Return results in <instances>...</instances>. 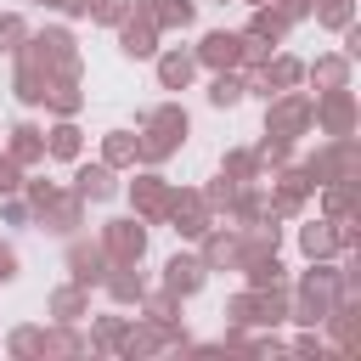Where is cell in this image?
<instances>
[{
  "instance_id": "obj_23",
  "label": "cell",
  "mask_w": 361,
  "mask_h": 361,
  "mask_svg": "<svg viewBox=\"0 0 361 361\" xmlns=\"http://www.w3.org/2000/svg\"><path fill=\"white\" fill-rule=\"evenodd\" d=\"M305 85H316V90L350 85V56H344V51H322L316 62H305Z\"/></svg>"
},
{
  "instance_id": "obj_9",
  "label": "cell",
  "mask_w": 361,
  "mask_h": 361,
  "mask_svg": "<svg viewBox=\"0 0 361 361\" xmlns=\"http://www.w3.org/2000/svg\"><path fill=\"white\" fill-rule=\"evenodd\" d=\"M164 220H169V231H175L180 243H197V237L214 226V214H209V203H203V192H197V186H175V192H169V214H164Z\"/></svg>"
},
{
  "instance_id": "obj_12",
  "label": "cell",
  "mask_w": 361,
  "mask_h": 361,
  "mask_svg": "<svg viewBox=\"0 0 361 361\" xmlns=\"http://www.w3.org/2000/svg\"><path fill=\"white\" fill-rule=\"evenodd\" d=\"M39 107H45L51 118H79V107H85V85H79V73H51Z\"/></svg>"
},
{
  "instance_id": "obj_44",
  "label": "cell",
  "mask_w": 361,
  "mask_h": 361,
  "mask_svg": "<svg viewBox=\"0 0 361 361\" xmlns=\"http://www.w3.org/2000/svg\"><path fill=\"white\" fill-rule=\"evenodd\" d=\"M11 192H23V164L11 152H0V197H11Z\"/></svg>"
},
{
  "instance_id": "obj_18",
  "label": "cell",
  "mask_w": 361,
  "mask_h": 361,
  "mask_svg": "<svg viewBox=\"0 0 361 361\" xmlns=\"http://www.w3.org/2000/svg\"><path fill=\"white\" fill-rule=\"evenodd\" d=\"M73 192H79L85 203H107V197L118 192V169H107L102 158H96V164H79V158H73Z\"/></svg>"
},
{
  "instance_id": "obj_25",
  "label": "cell",
  "mask_w": 361,
  "mask_h": 361,
  "mask_svg": "<svg viewBox=\"0 0 361 361\" xmlns=\"http://www.w3.org/2000/svg\"><path fill=\"white\" fill-rule=\"evenodd\" d=\"M85 152V130L73 124V118H56L51 130H45V158H56V164H73Z\"/></svg>"
},
{
  "instance_id": "obj_33",
  "label": "cell",
  "mask_w": 361,
  "mask_h": 361,
  "mask_svg": "<svg viewBox=\"0 0 361 361\" xmlns=\"http://www.w3.org/2000/svg\"><path fill=\"white\" fill-rule=\"evenodd\" d=\"M243 102V73L237 68H214L209 79V107H237Z\"/></svg>"
},
{
  "instance_id": "obj_24",
  "label": "cell",
  "mask_w": 361,
  "mask_h": 361,
  "mask_svg": "<svg viewBox=\"0 0 361 361\" xmlns=\"http://www.w3.org/2000/svg\"><path fill=\"white\" fill-rule=\"evenodd\" d=\"M45 310H51V322H85V316H90V288L62 282V288H51Z\"/></svg>"
},
{
  "instance_id": "obj_29",
  "label": "cell",
  "mask_w": 361,
  "mask_h": 361,
  "mask_svg": "<svg viewBox=\"0 0 361 361\" xmlns=\"http://www.w3.org/2000/svg\"><path fill=\"white\" fill-rule=\"evenodd\" d=\"M6 355L11 361H45V327H34V322L28 327H11L6 333Z\"/></svg>"
},
{
  "instance_id": "obj_7",
  "label": "cell",
  "mask_w": 361,
  "mask_h": 361,
  "mask_svg": "<svg viewBox=\"0 0 361 361\" xmlns=\"http://www.w3.org/2000/svg\"><path fill=\"white\" fill-rule=\"evenodd\" d=\"M310 197H316V180H310L305 164H282V169H271V209H276V220H293Z\"/></svg>"
},
{
  "instance_id": "obj_19",
  "label": "cell",
  "mask_w": 361,
  "mask_h": 361,
  "mask_svg": "<svg viewBox=\"0 0 361 361\" xmlns=\"http://www.w3.org/2000/svg\"><path fill=\"white\" fill-rule=\"evenodd\" d=\"M192 56H197V68H237V28H209L197 45H192Z\"/></svg>"
},
{
  "instance_id": "obj_30",
  "label": "cell",
  "mask_w": 361,
  "mask_h": 361,
  "mask_svg": "<svg viewBox=\"0 0 361 361\" xmlns=\"http://www.w3.org/2000/svg\"><path fill=\"white\" fill-rule=\"evenodd\" d=\"M102 164L107 169H135V130H107L102 135Z\"/></svg>"
},
{
  "instance_id": "obj_32",
  "label": "cell",
  "mask_w": 361,
  "mask_h": 361,
  "mask_svg": "<svg viewBox=\"0 0 361 361\" xmlns=\"http://www.w3.org/2000/svg\"><path fill=\"white\" fill-rule=\"evenodd\" d=\"M85 350H90V338L73 333V322H51L45 327V355H85Z\"/></svg>"
},
{
  "instance_id": "obj_28",
  "label": "cell",
  "mask_w": 361,
  "mask_h": 361,
  "mask_svg": "<svg viewBox=\"0 0 361 361\" xmlns=\"http://www.w3.org/2000/svg\"><path fill=\"white\" fill-rule=\"evenodd\" d=\"M17 62V73H11V96L23 102V107H39V96H45V73L28 62V56H11Z\"/></svg>"
},
{
  "instance_id": "obj_4",
  "label": "cell",
  "mask_w": 361,
  "mask_h": 361,
  "mask_svg": "<svg viewBox=\"0 0 361 361\" xmlns=\"http://www.w3.org/2000/svg\"><path fill=\"white\" fill-rule=\"evenodd\" d=\"M316 130V118H310V90H276V96H265V135H282V141H299V135H310Z\"/></svg>"
},
{
  "instance_id": "obj_43",
  "label": "cell",
  "mask_w": 361,
  "mask_h": 361,
  "mask_svg": "<svg viewBox=\"0 0 361 361\" xmlns=\"http://www.w3.org/2000/svg\"><path fill=\"white\" fill-rule=\"evenodd\" d=\"M130 17V0H90V23H102V28H118Z\"/></svg>"
},
{
  "instance_id": "obj_46",
  "label": "cell",
  "mask_w": 361,
  "mask_h": 361,
  "mask_svg": "<svg viewBox=\"0 0 361 361\" xmlns=\"http://www.w3.org/2000/svg\"><path fill=\"white\" fill-rule=\"evenodd\" d=\"M0 203H6V220H11V226H28V220H34L28 197H17V192H11V197H0Z\"/></svg>"
},
{
  "instance_id": "obj_16",
  "label": "cell",
  "mask_w": 361,
  "mask_h": 361,
  "mask_svg": "<svg viewBox=\"0 0 361 361\" xmlns=\"http://www.w3.org/2000/svg\"><path fill=\"white\" fill-rule=\"evenodd\" d=\"M130 11H141L158 34H169V28H192V23H197V0H130Z\"/></svg>"
},
{
  "instance_id": "obj_38",
  "label": "cell",
  "mask_w": 361,
  "mask_h": 361,
  "mask_svg": "<svg viewBox=\"0 0 361 361\" xmlns=\"http://www.w3.org/2000/svg\"><path fill=\"white\" fill-rule=\"evenodd\" d=\"M310 17L322 23V28H344V23H355V0H310Z\"/></svg>"
},
{
  "instance_id": "obj_20",
  "label": "cell",
  "mask_w": 361,
  "mask_h": 361,
  "mask_svg": "<svg viewBox=\"0 0 361 361\" xmlns=\"http://www.w3.org/2000/svg\"><path fill=\"white\" fill-rule=\"evenodd\" d=\"M6 152H11L23 169L45 164V130H39V124H28V118H17V124L6 130Z\"/></svg>"
},
{
  "instance_id": "obj_39",
  "label": "cell",
  "mask_w": 361,
  "mask_h": 361,
  "mask_svg": "<svg viewBox=\"0 0 361 361\" xmlns=\"http://www.w3.org/2000/svg\"><path fill=\"white\" fill-rule=\"evenodd\" d=\"M254 158H259V169H282V164H293V141L259 135V141H254Z\"/></svg>"
},
{
  "instance_id": "obj_27",
  "label": "cell",
  "mask_w": 361,
  "mask_h": 361,
  "mask_svg": "<svg viewBox=\"0 0 361 361\" xmlns=\"http://www.w3.org/2000/svg\"><path fill=\"white\" fill-rule=\"evenodd\" d=\"M102 288H107V299H113V305H141V293H147V276H141L135 265H107Z\"/></svg>"
},
{
  "instance_id": "obj_21",
  "label": "cell",
  "mask_w": 361,
  "mask_h": 361,
  "mask_svg": "<svg viewBox=\"0 0 361 361\" xmlns=\"http://www.w3.org/2000/svg\"><path fill=\"white\" fill-rule=\"evenodd\" d=\"M152 62H158V85H164V90H186V85L197 79V56H192V51H180V45L158 51Z\"/></svg>"
},
{
  "instance_id": "obj_13",
  "label": "cell",
  "mask_w": 361,
  "mask_h": 361,
  "mask_svg": "<svg viewBox=\"0 0 361 361\" xmlns=\"http://www.w3.org/2000/svg\"><path fill=\"white\" fill-rule=\"evenodd\" d=\"M107 248L102 243H68V282H79V288H102V276H107Z\"/></svg>"
},
{
  "instance_id": "obj_5",
  "label": "cell",
  "mask_w": 361,
  "mask_h": 361,
  "mask_svg": "<svg viewBox=\"0 0 361 361\" xmlns=\"http://www.w3.org/2000/svg\"><path fill=\"white\" fill-rule=\"evenodd\" d=\"M310 118H316L322 135H355V124H361V102H355L350 85H338V90H316V96H310Z\"/></svg>"
},
{
  "instance_id": "obj_41",
  "label": "cell",
  "mask_w": 361,
  "mask_h": 361,
  "mask_svg": "<svg viewBox=\"0 0 361 361\" xmlns=\"http://www.w3.org/2000/svg\"><path fill=\"white\" fill-rule=\"evenodd\" d=\"M243 186H248V180H243ZM231 197H237V180H226V175H214V186H203V203H209L214 220L231 209Z\"/></svg>"
},
{
  "instance_id": "obj_42",
  "label": "cell",
  "mask_w": 361,
  "mask_h": 361,
  "mask_svg": "<svg viewBox=\"0 0 361 361\" xmlns=\"http://www.w3.org/2000/svg\"><path fill=\"white\" fill-rule=\"evenodd\" d=\"M226 322L231 327H254V288H243V293L226 299Z\"/></svg>"
},
{
  "instance_id": "obj_6",
  "label": "cell",
  "mask_w": 361,
  "mask_h": 361,
  "mask_svg": "<svg viewBox=\"0 0 361 361\" xmlns=\"http://www.w3.org/2000/svg\"><path fill=\"white\" fill-rule=\"evenodd\" d=\"M96 243L107 248V259H113V265H141V259H147V220H141V214L102 220Z\"/></svg>"
},
{
  "instance_id": "obj_35",
  "label": "cell",
  "mask_w": 361,
  "mask_h": 361,
  "mask_svg": "<svg viewBox=\"0 0 361 361\" xmlns=\"http://www.w3.org/2000/svg\"><path fill=\"white\" fill-rule=\"evenodd\" d=\"M248 28H254V34H259V39H271V45H282V39H288V28H293V23H288V17H282V11H276V6H254V17H248Z\"/></svg>"
},
{
  "instance_id": "obj_15",
  "label": "cell",
  "mask_w": 361,
  "mask_h": 361,
  "mask_svg": "<svg viewBox=\"0 0 361 361\" xmlns=\"http://www.w3.org/2000/svg\"><path fill=\"white\" fill-rule=\"evenodd\" d=\"M158 350H169V333L158 327V322H124V338H118V350L113 355H124V361H147V355H158Z\"/></svg>"
},
{
  "instance_id": "obj_40",
  "label": "cell",
  "mask_w": 361,
  "mask_h": 361,
  "mask_svg": "<svg viewBox=\"0 0 361 361\" xmlns=\"http://www.w3.org/2000/svg\"><path fill=\"white\" fill-rule=\"evenodd\" d=\"M23 39H28V23H23L17 11H0V56H17Z\"/></svg>"
},
{
  "instance_id": "obj_45",
  "label": "cell",
  "mask_w": 361,
  "mask_h": 361,
  "mask_svg": "<svg viewBox=\"0 0 361 361\" xmlns=\"http://www.w3.org/2000/svg\"><path fill=\"white\" fill-rule=\"evenodd\" d=\"M293 350H299V355H333V350H327V338H322L316 327H305V333L293 338Z\"/></svg>"
},
{
  "instance_id": "obj_2",
  "label": "cell",
  "mask_w": 361,
  "mask_h": 361,
  "mask_svg": "<svg viewBox=\"0 0 361 361\" xmlns=\"http://www.w3.org/2000/svg\"><path fill=\"white\" fill-rule=\"evenodd\" d=\"M17 56H28L45 79H51V73H85L79 45H73V28H62V23H51V28H28V39H23Z\"/></svg>"
},
{
  "instance_id": "obj_51",
  "label": "cell",
  "mask_w": 361,
  "mask_h": 361,
  "mask_svg": "<svg viewBox=\"0 0 361 361\" xmlns=\"http://www.w3.org/2000/svg\"><path fill=\"white\" fill-rule=\"evenodd\" d=\"M45 6H51V0H45Z\"/></svg>"
},
{
  "instance_id": "obj_48",
  "label": "cell",
  "mask_w": 361,
  "mask_h": 361,
  "mask_svg": "<svg viewBox=\"0 0 361 361\" xmlns=\"http://www.w3.org/2000/svg\"><path fill=\"white\" fill-rule=\"evenodd\" d=\"M62 17H90V0H51Z\"/></svg>"
},
{
  "instance_id": "obj_47",
  "label": "cell",
  "mask_w": 361,
  "mask_h": 361,
  "mask_svg": "<svg viewBox=\"0 0 361 361\" xmlns=\"http://www.w3.org/2000/svg\"><path fill=\"white\" fill-rule=\"evenodd\" d=\"M17 271H23V259H17V248L0 237V282H17Z\"/></svg>"
},
{
  "instance_id": "obj_1",
  "label": "cell",
  "mask_w": 361,
  "mask_h": 361,
  "mask_svg": "<svg viewBox=\"0 0 361 361\" xmlns=\"http://www.w3.org/2000/svg\"><path fill=\"white\" fill-rule=\"evenodd\" d=\"M186 130H192V113L180 102H158L152 113H141V130H135V164L158 169L169 164L180 147H186Z\"/></svg>"
},
{
  "instance_id": "obj_11",
  "label": "cell",
  "mask_w": 361,
  "mask_h": 361,
  "mask_svg": "<svg viewBox=\"0 0 361 361\" xmlns=\"http://www.w3.org/2000/svg\"><path fill=\"white\" fill-rule=\"evenodd\" d=\"M147 322H158L164 333H169V344H180V350H192V338H186V327H180V299L169 293V288H158V293H141V305H135Z\"/></svg>"
},
{
  "instance_id": "obj_14",
  "label": "cell",
  "mask_w": 361,
  "mask_h": 361,
  "mask_svg": "<svg viewBox=\"0 0 361 361\" xmlns=\"http://www.w3.org/2000/svg\"><path fill=\"white\" fill-rule=\"evenodd\" d=\"M203 282H209V265H203L197 254H169V259H164V288H169L175 299L203 293Z\"/></svg>"
},
{
  "instance_id": "obj_17",
  "label": "cell",
  "mask_w": 361,
  "mask_h": 361,
  "mask_svg": "<svg viewBox=\"0 0 361 361\" xmlns=\"http://www.w3.org/2000/svg\"><path fill=\"white\" fill-rule=\"evenodd\" d=\"M113 34H118V51H124L130 62H147V56H158V39H164V34H158V28H152L141 11H130V17H124Z\"/></svg>"
},
{
  "instance_id": "obj_49",
  "label": "cell",
  "mask_w": 361,
  "mask_h": 361,
  "mask_svg": "<svg viewBox=\"0 0 361 361\" xmlns=\"http://www.w3.org/2000/svg\"><path fill=\"white\" fill-rule=\"evenodd\" d=\"M243 6H265V0H243Z\"/></svg>"
},
{
  "instance_id": "obj_50",
  "label": "cell",
  "mask_w": 361,
  "mask_h": 361,
  "mask_svg": "<svg viewBox=\"0 0 361 361\" xmlns=\"http://www.w3.org/2000/svg\"><path fill=\"white\" fill-rule=\"evenodd\" d=\"M220 6H226V0H220Z\"/></svg>"
},
{
  "instance_id": "obj_22",
  "label": "cell",
  "mask_w": 361,
  "mask_h": 361,
  "mask_svg": "<svg viewBox=\"0 0 361 361\" xmlns=\"http://www.w3.org/2000/svg\"><path fill=\"white\" fill-rule=\"evenodd\" d=\"M197 259H203L209 271H231V259H237V231H231V226H209V231L197 237Z\"/></svg>"
},
{
  "instance_id": "obj_37",
  "label": "cell",
  "mask_w": 361,
  "mask_h": 361,
  "mask_svg": "<svg viewBox=\"0 0 361 361\" xmlns=\"http://www.w3.org/2000/svg\"><path fill=\"white\" fill-rule=\"evenodd\" d=\"M124 322H130V316H96V327H90V355H113L118 338H124Z\"/></svg>"
},
{
  "instance_id": "obj_10",
  "label": "cell",
  "mask_w": 361,
  "mask_h": 361,
  "mask_svg": "<svg viewBox=\"0 0 361 361\" xmlns=\"http://www.w3.org/2000/svg\"><path fill=\"white\" fill-rule=\"evenodd\" d=\"M169 192H175V186H169L158 169H141V175L130 180V209H135L147 226H158V220L169 214Z\"/></svg>"
},
{
  "instance_id": "obj_31",
  "label": "cell",
  "mask_w": 361,
  "mask_h": 361,
  "mask_svg": "<svg viewBox=\"0 0 361 361\" xmlns=\"http://www.w3.org/2000/svg\"><path fill=\"white\" fill-rule=\"evenodd\" d=\"M220 175H226V180H237V186H243V180H265V169H259L254 147H231V152L220 158Z\"/></svg>"
},
{
  "instance_id": "obj_8",
  "label": "cell",
  "mask_w": 361,
  "mask_h": 361,
  "mask_svg": "<svg viewBox=\"0 0 361 361\" xmlns=\"http://www.w3.org/2000/svg\"><path fill=\"white\" fill-rule=\"evenodd\" d=\"M85 209H90V203H85L73 186H51V192L34 203V220H39L45 231H62V237H73V231L85 226Z\"/></svg>"
},
{
  "instance_id": "obj_26",
  "label": "cell",
  "mask_w": 361,
  "mask_h": 361,
  "mask_svg": "<svg viewBox=\"0 0 361 361\" xmlns=\"http://www.w3.org/2000/svg\"><path fill=\"white\" fill-rule=\"evenodd\" d=\"M299 254L305 259H333L338 254V237H333V220L327 214H316V220L299 226Z\"/></svg>"
},
{
  "instance_id": "obj_34",
  "label": "cell",
  "mask_w": 361,
  "mask_h": 361,
  "mask_svg": "<svg viewBox=\"0 0 361 361\" xmlns=\"http://www.w3.org/2000/svg\"><path fill=\"white\" fill-rule=\"evenodd\" d=\"M316 192H322V214H327V220L355 214V180H327V186H316Z\"/></svg>"
},
{
  "instance_id": "obj_3",
  "label": "cell",
  "mask_w": 361,
  "mask_h": 361,
  "mask_svg": "<svg viewBox=\"0 0 361 361\" xmlns=\"http://www.w3.org/2000/svg\"><path fill=\"white\" fill-rule=\"evenodd\" d=\"M310 180L327 186V180H361V141L355 135H327L310 158H305Z\"/></svg>"
},
{
  "instance_id": "obj_36",
  "label": "cell",
  "mask_w": 361,
  "mask_h": 361,
  "mask_svg": "<svg viewBox=\"0 0 361 361\" xmlns=\"http://www.w3.org/2000/svg\"><path fill=\"white\" fill-rule=\"evenodd\" d=\"M243 276H248V288H282L288 282V265L276 254H259L254 265H243Z\"/></svg>"
}]
</instances>
